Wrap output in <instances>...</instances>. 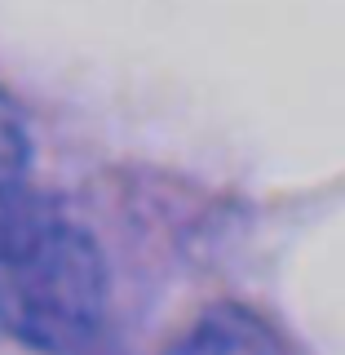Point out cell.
<instances>
[{
  "label": "cell",
  "mask_w": 345,
  "mask_h": 355,
  "mask_svg": "<svg viewBox=\"0 0 345 355\" xmlns=\"http://www.w3.org/2000/svg\"><path fill=\"white\" fill-rule=\"evenodd\" d=\"M106 258L62 205L18 191L0 205V329L44 355H75L106 320Z\"/></svg>",
  "instance_id": "cell-1"
},
{
  "label": "cell",
  "mask_w": 345,
  "mask_h": 355,
  "mask_svg": "<svg viewBox=\"0 0 345 355\" xmlns=\"http://www.w3.org/2000/svg\"><path fill=\"white\" fill-rule=\"evenodd\" d=\"M164 355H288V351L261 315H252L248 306L221 302L195 315L164 347Z\"/></svg>",
  "instance_id": "cell-2"
},
{
  "label": "cell",
  "mask_w": 345,
  "mask_h": 355,
  "mask_svg": "<svg viewBox=\"0 0 345 355\" xmlns=\"http://www.w3.org/2000/svg\"><path fill=\"white\" fill-rule=\"evenodd\" d=\"M27 164H31V138L27 120L14 107V98L0 89V205L27 191Z\"/></svg>",
  "instance_id": "cell-3"
}]
</instances>
